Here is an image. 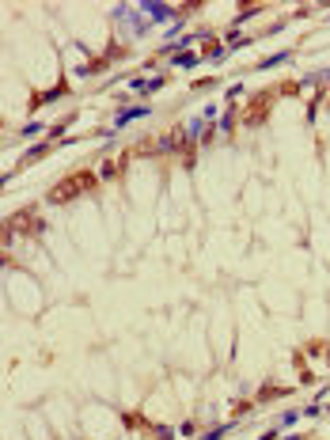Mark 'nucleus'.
I'll use <instances>...</instances> for the list:
<instances>
[{
  "label": "nucleus",
  "instance_id": "obj_14",
  "mask_svg": "<svg viewBox=\"0 0 330 440\" xmlns=\"http://www.w3.org/2000/svg\"><path fill=\"white\" fill-rule=\"evenodd\" d=\"M247 19H254V12H251V8H247V12H239V16H235V27H243Z\"/></svg>",
  "mask_w": 330,
  "mask_h": 440
},
{
  "label": "nucleus",
  "instance_id": "obj_15",
  "mask_svg": "<svg viewBox=\"0 0 330 440\" xmlns=\"http://www.w3.org/2000/svg\"><path fill=\"white\" fill-rule=\"evenodd\" d=\"M156 440H175V429H159V432H156Z\"/></svg>",
  "mask_w": 330,
  "mask_h": 440
},
{
  "label": "nucleus",
  "instance_id": "obj_2",
  "mask_svg": "<svg viewBox=\"0 0 330 440\" xmlns=\"http://www.w3.org/2000/svg\"><path fill=\"white\" fill-rule=\"evenodd\" d=\"M148 114H152V106H125V110H118V118H114V129L129 125L133 118H148Z\"/></svg>",
  "mask_w": 330,
  "mask_h": 440
},
{
  "label": "nucleus",
  "instance_id": "obj_16",
  "mask_svg": "<svg viewBox=\"0 0 330 440\" xmlns=\"http://www.w3.org/2000/svg\"><path fill=\"white\" fill-rule=\"evenodd\" d=\"M285 440H304V436H300V432H288V436Z\"/></svg>",
  "mask_w": 330,
  "mask_h": 440
},
{
  "label": "nucleus",
  "instance_id": "obj_6",
  "mask_svg": "<svg viewBox=\"0 0 330 440\" xmlns=\"http://www.w3.org/2000/svg\"><path fill=\"white\" fill-rule=\"evenodd\" d=\"M38 133H42V121H31V125L19 129V137H38Z\"/></svg>",
  "mask_w": 330,
  "mask_h": 440
},
{
  "label": "nucleus",
  "instance_id": "obj_8",
  "mask_svg": "<svg viewBox=\"0 0 330 440\" xmlns=\"http://www.w3.org/2000/svg\"><path fill=\"white\" fill-rule=\"evenodd\" d=\"M175 148H179L175 137H159V152H175Z\"/></svg>",
  "mask_w": 330,
  "mask_h": 440
},
{
  "label": "nucleus",
  "instance_id": "obj_5",
  "mask_svg": "<svg viewBox=\"0 0 330 440\" xmlns=\"http://www.w3.org/2000/svg\"><path fill=\"white\" fill-rule=\"evenodd\" d=\"M213 125H217V133H232V129H235V118H232V114H224V118H217Z\"/></svg>",
  "mask_w": 330,
  "mask_h": 440
},
{
  "label": "nucleus",
  "instance_id": "obj_9",
  "mask_svg": "<svg viewBox=\"0 0 330 440\" xmlns=\"http://www.w3.org/2000/svg\"><path fill=\"white\" fill-rule=\"evenodd\" d=\"M296 417H300V414H296V410H288V414H281V421H277V429H288V425H292V421H296Z\"/></svg>",
  "mask_w": 330,
  "mask_h": 440
},
{
  "label": "nucleus",
  "instance_id": "obj_7",
  "mask_svg": "<svg viewBox=\"0 0 330 440\" xmlns=\"http://www.w3.org/2000/svg\"><path fill=\"white\" fill-rule=\"evenodd\" d=\"M224 432H232V425H224V429H220V425H217V429H209V432H205V436H201V440H220V436H224Z\"/></svg>",
  "mask_w": 330,
  "mask_h": 440
},
{
  "label": "nucleus",
  "instance_id": "obj_13",
  "mask_svg": "<svg viewBox=\"0 0 330 440\" xmlns=\"http://www.w3.org/2000/svg\"><path fill=\"white\" fill-rule=\"evenodd\" d=\"M217 110H220V106H205V110H201V118H205V121H217Z\"/></svg>",
  "mask_w": 330,
  "mask_h": 440
},
{
  "label": "nucleus",
  "instance_id": "obj_12",
  "mask_svg": "<svg viewBox=\"0 0 330 440\" xmlns=\"http://www.w3.org/2000/svg\"><path fill=\"white\" fill-rule=\"evenodd\" d=\"M224 57H228V46H217V50H213V65H220Z\"/></svg>",
  "mask_w": 330,
  "mask_h": 440
},
{
  "label": "nucleus",
  "instance_id": "obj_4",
  "mask_svg": "<svg viewBox=\"0 0 330 440\" xmlns=\"http://www.w3.org/2000/svg\"><path fill=\"white\" fill-rule=\"evenodd\" d=\"M171 65L175 69H194V65H198V53L186 50V53H179V57H171Z\"/></svg>",
  "mask_w": 330,
  "mask_h": 440
},
{
  "label": "nucleus",
  "instance_id": "obj_1",
  "mask_svg": "<svg viewBox=\"0 0 330 440\" xmlns=\"http://www.w3.org/2000/svg\"><path fill=\"white\" fill-rule=\"evenodd\" d=\"M140 12H148V19H152V23H167V19H183L179 12L171 8V4H152V0H148V4H140Z\"/></svg>",
  "mask_w": 330,
  "mask_h": 440
},
{
  "label": "nucleus",
  "instance_id": "obj_11",
  "mask_svg": "<svg viewBox=\"0 0 330 440\" xmlns=\"http://www.w3.org/2000/svg\"><path fill=\"white\" fill-rule=\"evenodd\" d=\"M300 414H304V417H319V414H322V406H319V402H311V406H304Z\"/></svg>",
  "mask_w": 330,
  "mask_h": 440
},
{
  "label": "nucleus",
  "instance_id": "obj_3",
  "mask_svg": "<svg viewBox=\"0 0 330 440\" xmlns=\"http://www.w3.org/2000/svg\"><path fill=\"white\" fill-rule=\"evenodd\" d=\"M285 61H292V50H277V53H269V57L262 61L258 69L266 72V69H277V65H285Z\"/></svg>",
  "mask_w": 330,
  "mask_h": 440
},
{
  "label": "nucleus",
  "instance_id": "obj_10",
  "mask_svg": "<svg viewBox=\"0 0 330 440\" xmlns=\"http://www.w3.org/2000/svg\"><path fill=\"white\" fill-rule=\"evenodd\" d=\"M163 84H167V76H152V80H148V95H152V91H159Z\"/></svg>",
  "mask_w": 330,
  "mask_h": 440
}]
</instances>
